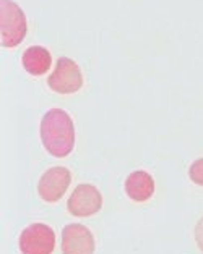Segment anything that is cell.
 <instances>
[{
  "label": "cell",
  "mask_w": 203,
  "mask_h": 254,
  "mask_svg": "<svg viewBox=\"0 0 203 254\" xmlns=\"http://www.w3.org/2000/svg\"><path fill=\"white\" fill-rule=\"evenodd\" d=\"M18 248L21 254H52L55 250V232L46 224H31L21 232Z\"/></svg>",
  "instance_id": "obj_4"
},
{
  "label": "cell",
  "mask_w": 203,
  "mask_h": 254,
  "mask_svg": "<svg viewBox=\"0 0 203 254\" xmlns=\"http://www.w3.org/2000/svg\"><path fill=\"white\" fill-rule=\"evenodd\" d=\"M21 64L23 68L29 75L33 76H42L49 71V68L52 65L51 52L42 46H31L21 55Z\"/></svg>",
  "instance_id": "obj_9"
},
{
  "label": "cell",
  "mask_w": 203,
  "mask_h": 254,
  "mask_svg": "<svg viewBox=\"0 0 203 254\" xmlns=\"http://www.w3.org/2000/svg\"><path fill=\"white\" fill-rule=\"evenodd\" d=\"M72 183V173L65 167H52L42 173L38 183L39 197L46 202H57L64 197Z\"/></svg>",
  "instance_id": "obj_6"
},
{
  "label": "cell",
  "mask_w": 203,
  "mask_h": 254,
  "mask_svg": "<svg viewBox=\"0 0 203 254\" xmlns=\"http://www.w3.org/2000/svg\"><path fill=\"white\" fill-rule=\"evenodd\" d=\"M195 241H197V246L203 251V217L195 225Z\"/></svg>",
  "instance_id": "obj_11"
},
{
  "label": "cell",
  "mask_w": 203,
  "mask_h": 254,
  "mask_svg": "<svg viewBox=\"0 0 203 254\" xmlns=\"http://www.w3.org/2000/svg\"><path fill=\"white\" fill-rule=\"evenodd\" d=\"M189 178L192 180V183L203 187V157L194 160L189 167Z\"/></svg>",
  "instance_id": "obj_10"
},
{
  "label": "cell",
  "mask_w": 203,
  "mask_h": 254,
  "mask_svg": "<svg viewBox=\"0 0 203 254\" xmlns=\"http://www.w3.org/2000/svg\"><path fill=\"white\" fill-rule=\"evenodd\" d=\"M28 21L24 11L13 0H0V34L2 47H16L26 38Z\"/></svg>",
  "instance_id": "obj_2"
},
{
  "label": "cell",
  "mask_w": 203,
  "mask_h": 254,
  "mask_svg": "<svg viewBox=\"0 0 203 254\" xmlns=\"http://www.w3.org/2000/svg\"><path fill=\"white\" fill-rule=\"evenodd\" d=\"M41 141L54 157L64 159L75 147V125L64 109L47 110L41 120Z\"/></svg>",
  "instance_id": "obj_1"
},
{
  "label": "cell",
  "mask_w": 203,
  "mask_h": 254,
  "mask_svg": "<svg viewBox=\"0 0 203 254\" xmlns=\"http://www.w3.org/2000/svg\"><path fill=\"white\" fill-rule=\"evenodd\" d=\"M47 86L59 94H75L83 86L82 70L75 60L60 57L55 62V68L47 78Z\"/></svg>",
  "instance_id": "obj_3"
},
{
  "label": "cell",
  "mask_w": 203,
  "mask_h": 254,
  "mask_svg": "<svg viewBox=\"0 0 203 254\" xmlns=\"http://www.w3.org/2000/svg\"><path fill=\"white\" fill-rule=\"evenodd\" d=\"M62 254H95L96 241L88 227L82 224L65 225L60 240Z\"/></svg>",
  "instance_id": "obj_7"
},
{
  "label": "cell",
  "mask_w": 203,
  "mask_h": 254,
  "mask_svg": "<svg viewBox=\"0 0 203 254\" xmlns=\"http://www.w3.org/2000/svg\"><path fill=\"white\" fill-rule=\"evenodd\" d=\"M102 207L101 191L90 183H80L69 197L67 209L75 217H91Z\"/></svg>",
  "instance_id": "obj_5"
},
{
  "label": "cell",
  "mask_w": 203,
  "mask_h": 254,
  "mask_svg": "<svg viewBox=\"0 0 203 254\" xmlns=\"http://www.w3.org/2000/svg\"><path fill=\"white\" fill-rule=\"evenodd\" d=\"M125 193L133 202H146L155 194V180L145 170H135L125 178Z\"/></svg>",
  "instance_id": "obj_8"
}]
</instances>
